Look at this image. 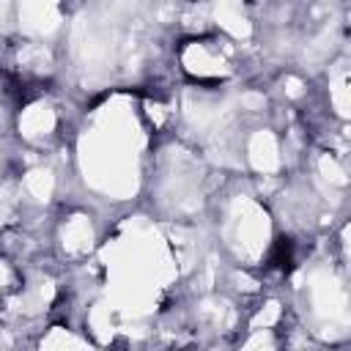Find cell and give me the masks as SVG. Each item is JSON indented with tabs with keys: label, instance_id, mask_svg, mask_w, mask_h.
<instances>
[{
	"label": "cell",
	"instance_id": "6da1fadb",
	"mask_svg": "<svg viewBox=\"0 0 351 351\" xmlns=\"http://www.w3.org/2000/svg\"><path fill=\"white\" fill-rule=\"evenodd\" d=\"M291 263H293V241L288 236H280L269 250V266L280 269V271H288Z\"/></svg>",
	"mask_w": 351,
	"mask_h": 351
}]
</instances>
